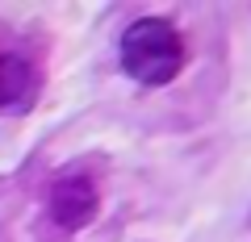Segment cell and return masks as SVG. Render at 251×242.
Returning <instances> with one entry per match:
<instances>
[{"instance_id": "obj_1", "label": "cell", "mask_w": 251, "mask_h": 242, "mask_svg": "<svg viewBox=\"0 0 251 242\" xmlns=\"http://www.w3.org/2000/svg\"><path fill=\"white\" fill-rule=\"evenodd\" d=\"M122 67L138 84H172L184 67V42L159 17H143L122 34Z\"/></svg>"}, {"instance_id": "obj_2", "label": "cell", "mask_w": 251, "mask_h": 242, "mask_svg": "<svg viewBox=\"0 0 251 242\" xmlns=\"http://www.w3.org/2000/svg\"><path fill=\"white\" fill-rule=\"evenodd\" d=\"M50 217L63 230H80L97 217V184L88 176H63L50 188Z\"/></svg>"}]
</instances>
